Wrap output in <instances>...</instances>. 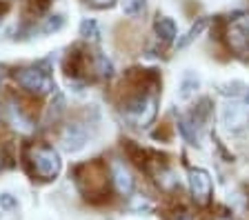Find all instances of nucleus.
Listing matches in <instances>:
<instances>
[{
    "label": "nucleus",
    "mask_w": 249,
    "mask_h": 220,
    "mask_svg": "<svg viewBox=\"0 0 249 220\" xmlns=\"http://www.w3.org/2000/svg\"><path fill=\"white\" fill-rule=\"evenodd\" d=\"M73 180H76L78 191L91 203H105L109 198L111 171H109V165L103 160H89V163L78 165L73 169Z\"/></svg>",
    "instance_id": "nucleus-1"
},
{
    "label": "nucleus",
    "mask_w": 249,
    "mask_h": 220,
    "mask_svg": "<svg viewBox=\"0 0 249 220\" xmlns=\"http://www.w3.org/2000/svg\"><path fill=\"white\" fill-rule=\"evenodd\" d=\"M25 160L29 165V171L34 178L42 180V183H49L60 173L62 169V160L58 156V152L49 145H42V142H36L31 145L25 153Z\"/></svg>",
    "instance_id": "nucleus-2"
},
{
    "label": "nucleus",
    "mask_w": 249,
    "mask_h": 220,
    "mask_svg": "<svg viewBox=\"0 0 249 220\" xmlns=\"http://www.w3.org/2000/svg\"><path fill=\"white\" fill-rule=\"evenodd\" d=\"M223 42L231 56L249 63V11H240L225 20Z\"/></svg>",
    "instance_id": "nucleus-3"
},
{
    "label": "nucleus",
    "mask_w": 249,
    "mask_h": 220,
    "mask_svg": "<svg viewBox=\"0 0 249 220\" xmlns=\"http://www.w3.org/2000/svg\"><path fill=\"white\" fill-rule=\"evenodd\" d=\"M218 120L229 134H245L249 129V102L245 98H227L220 105Z\"/></svg>",
    "instance_id": "nucleus-4"
},
{
    "label": "nucleus",
    "mask_w": 249,
    "mask_h": 220,
    "mask_svg": "<svg viewBox=\"0 0 249 220\" xmlns=\"http://www.w3.org/2000/svg\"><path fill=\"white\" fill-rule=\"evenodd\" d=\"M16 80H18V85H20L25 91H29L31 96H42V94H49V91H53L56 87H53V80L52 76L45 71V69L40 67H22L16 71Z\"/></svg>",
    "instance_id": "nucleus-5"
},
{
    "label": "nucleus",
    "mask_w": 249,
    "mask_h": 220,
    "mask_svg": "<svg viewBox=\"0 0 249 220\" xmlns=\"http://www.w3.org/2000/svg\"><path fill=\"white\" fill-rule=\"evenodd\" d=\"M89 127H91V120H76L69 122V125L62 127L60 131V145L67 149L69 153H78L80 149H85L89 142Z\"/></svg>",
    "instance_id": "nucleus-6"
},
{
    "label": "nucleus",
    "mask_w": 249,
    "mask_h": 220,
    "mask_svg": "<svg viewBox=\"0 0 249 220\" xmlns=\"http://www.w3.org/2000/svg\"><path fill=\"white\" fill-rule=\"evenodd\" d=\"M189 191L192 198L198 207H207L212 203V194H213V180L209 176V171L200 167H192L189 169Z\"/></svg>",
    "instance_id": "nucleus-7"
},
{
    "label": "nucleus",
    "mask_w": 249,
    "mask_h": 220,
    "mask_svg": "<svg viewBox=\"0 0 249 220\" xmlns=\"http://www.w3.org/2000/svg\"><path fill=\"white\" fill-rule=\"evenodd\" d=\"M109 171H111V185L116 187V191H118L120 196L134 194L136 180H134V176H131V171L127 169V165L120 163V160H114L111 167H109Z\"/></svg>",
    "instance_id": "nucleus-8"
},
{
    "label": "nucleus",
    "mask_w": 249,
    "mask_h": 220,
    "mask_svg": "<svg viewBox=\"0 0 249 220\" xmlns=\"http://www.w3.org/2000/svg\"><path fill=\"white\" fill-rule=\"evenodd\" d=\"M154 32L160 45H174L178 38V25L174 18L169 16H156L154 20Z\"/></svg>",
    "instance_id": "nucleus-9"
},
{
    "label": "nucleus",
    "mask_w": 249,
    "mask_h": 220,
    "mask_svg": "<svg viewBox=\"0 0 249 220\" xmlns=\"http://www.w3.org/2000/svg\"><path fill=\"white\" fill-rule=\"evenodd\" d=\"M118 47L124 49V51H138L142 47V38H140V32L134 25H120L118 27Z\"/></svg>",
    "instance_id": "nucleus-10"
},
{
    "label": "nucleus",
    "mask_w": 249,
    "mask_h": 220,
    "mask_svg": "<svg viewBox=\"0 0 249 220\" xmlns=\"http://www.w3.org/2000/svg\"><path fill=\"white\" fill-rule=\"evenodd\" d=\"M200 89V78H198L196 71H185L182 73L180 83H178V98L180 100H192L198 96Z\"/></svg>",
    "instance_id": "nucleus-11"
},
{
    "label": "nucleus",
    "mask_w": 249,
    "mask_h": 220,
    "mask_svg": "<svg viewBox=\"0 0 249 220\" xmlns=\"http://www.w3.org/2000/svg\"><path fill=\"white\" fill-rule=\"evenodd\" d=\"M207 27H209V20H207V18L198 16V18H196V22H194L192 27H189V32L176 38V42H174V45H176V49H185V47H189V45H192V42L196 40V38L200 36V34L205 32V29H207Z\"/></svg>",
    "instance_id": "nucleus-12"
},
{
    "label": "nucleus",
    "mask_w": 249,
    "mask_h": 220,
    "mask_svg": "<svg viewBox=\"0 0 249 220\" xmlns=\"http://www.w3.org/2000/svg\"><path fill=\"white\" fill-rule=\"evenodd\" d=\"M80 36L87 38V40H98L100 38L98 20H93V18H85V20L80 22Z\"/></svg>",
    "instance_id": "nucleus-13"
},
{
    "label": "nucleus",
    "mask_w": 249,
    "mask_h": 220,
    "mask_svg": "<svg viewBox=\"0 0 249 220\" xmlns=\"http://www.w3.org/2000/svg\"><path fill=\"white\" fill-rule=\"evenodd\" d=\"M174 131H176V125H171V122H158L156 125V129L151 131V136H154V140H160V142H169L171 138H174Z\"/></svg>",
    "instance_id": "nucleus-14"
},
{
    "label": "nucleus",
    "mask_w": 249,
    "mask_h": 220,
    "mask_svg": "<svg viewBox=\"0 0 249 220\" xmlns=\"http://www.w3.org/2000/svg\"><path fill=\"white\" fill-rule=\"evenodd\" d=\"M145 5H147V0H124V5H123L124 16H129V18L140 16L145 11Z\"/></svg>",
    "instance_id": "nucleus-15"
},
{
    "label": "nucleus",
    "mask_w": 249,
    "mask_h": 220,
    "mask_svg": "<svg viewBox=\"0 0 249 220\" xmlns=\"http://www.w3.org/2000/svg\"><path fill=\"white\" fill-rule=\"evenodd\" d=\"M62 27H65V18H62L60 14H56V16H49V18H47L40 32L42 34H56V32H60Z\"/></svg>",
    "instance_id": "nucleus-16"
},
{
    "label": "nucleus",
    "mask_w": 249,
    "mask_h": 220,
    "mask_svg": "<svg viewBox=\"0 0 249 220\" xmlns=\"http://www.w3.org/2000/svg\"><path fill=\"white\" fill-rule=\"evenodd\" d=\"M16 209V198L11 194H0V211Z\"/></svg>",
    "instance_id": "nucleus-17"
},
{
    "label": "nucleus",
    "mask_w": 249,
    "mask_h": 220,
    "mask_svg": "<svg viewBox=\"0 0 249 220\" xmlns=\"http://www.w3.org/2000/svg\"><path fill=\"white\" fill-rule=\"evenodd\" d=\"M89 5H93V7H98V9H105V7H111L116 2V0H87Z\"/></svg>",
    "instance_id": "nucleus-18"
},
{
    "label": "nucleus",
    "mask_w": 249,
    "mask_h": 220,
    "mask_svg": "<svg viewBox=\"0 0 249 220\" xmlns=\"http://www.w3.org/2000/svg\"><path fill=\"white\" fill-rule=\"evenodd\" d=\"M2 78H5V67H0V83H2Z\"/></svg>",
    "instance_id": "nucleus-19"
},
{
    "label": "nucleus",
    "mask_w": 249,
    "mask_h": 220,
    "mask_svg": "<svg viewBox=\"0 0 249 220\" xmlns=\"http://www.w3.org/2000/svg\"><path fill=\"white\" fill-rule=\"evenodd\" d=\"M0 169H2V153H0Z\"/></svg>",
    "instance_id": "nucleus-20"
}]
</instances>
